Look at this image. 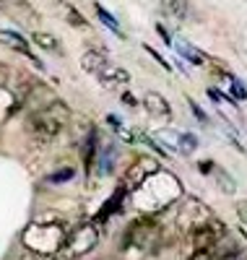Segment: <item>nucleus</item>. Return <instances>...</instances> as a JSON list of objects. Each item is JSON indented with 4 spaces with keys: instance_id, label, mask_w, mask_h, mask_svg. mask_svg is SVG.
Masks as SVG:
<instances>
[{
    "instance_id": "13",
    "label": "nucleus",
    "mask_w": 247,
    "mask_h": 260,
    "mask_svg": "<svg viewBox=\"0 0 247 260\" xmlns=\"http://www.w3.org/2000/svg\"><path fill=\"white\" fill-rule=\"evenodd\" d=\"M94 11H97V16L104 21V24L112 29V31H115L117 37H122V31H120V24H117V21H115V16H112L109 11H104V6H99V3H94Z\"/></svg>"
},
{
    "instance_id": "20",
    "label": "nucleus",
    "mask_w": 247,
    "mask_h": 260,
    "mask_svg": "<svg viewBox=\"0 0 247 260\" xmlns=\"http://www.w3.org/2000/svg\"><path fill=\"white\" fill-rule=\"evenodd\" d=\"M198 169H200V175H213L216 164H213L211 159H206V161H200V164H198Z\"/></svg>"
},
{
    "instance_id": "28",
    "label": "nucleus",
    "mask_w": 247,
    "mask_h": 260,
    "mask_svg": "<svg viewBox=\"0 0 247 260\" xmlns=\"http://www.w3.org/2000/svg\"><path fill=\"white\" fill-rule=\"evenodd\" d=\"M52 260H65V257H52Z\"/></svg>"
},
{
    "instance_id": "22",
    "label": "nucleus",
    "mask_w": 247,
    "mask_h": 260,
    "mask_svg": "<svg viewBox=\"0 0 247 260\" xmlns=\"http://www.w3.org/2000/svg\"><path fill=\"white\" fill-rule=\"evenodd\" d=\"M120 99H122V104H128V107H138V99L133 96L130 91H122V96H120Z\"/></svg>"
},
{
    "instance_id": "14",
    "label": "nucleus",
    "mask_w": 247,
    "mask_h": 260,
    "mask_svg": "<svg viewBox=\"0 0 247 260\" xmlns=\"http://www.w3.org/2000/svg\"><path fill=\"white\" fill-rule=\"evenodd\" d=\"M195 146H198V141H195L193 133H179V151H182V154H193Z\"/></svg>"
},
{
    "instance_id": "11",
    "label": "nucleus",
    "mask_w": 247,
    "mask_h": 260,
    "mask_svg": "<svg viewBox=\"0 0 247 260\" xmlns=\"http://www.w3.org/2000/svg\"><path fill=\"white\" fill-rule=\"evenodd\" d=\"M32 42H34L37 47L47 50V52H60V42H57V37L50 34V31H34V34H32Z\"/></svg>"
},
{
    "instance_id": "21",
    "label": "nucleus",
    "mask_w": 247,
    "mask_h": 260,
    "mask_svg": "<svg viewBox=\"0 0 247 260\" xmlns=\"http://www.w3.org/2000/svg\"><path fill=\"white\" fill-rule=\"evenodd\" d=\"M219 260H247V252H244V250H234V252L224 255V257H219Z\"/></svg>"
},
{
    "instance_id": "5",
    "label": "nucleus",
    "mask_w": 247,
    "mask_h": 260,
    "mask_svg": "<svg viewBox=\"0 0 247 260\" xmlns=\"http://www.w3.org/2000/svg\"><path fill=\"white\" fill-rule=\"evenodd\" d=\"M99 83L104 89H117V86L130 83V73L125 68H117V65H107V68L99 73Z\"/></svg>"
},
{
    "instance_id": "10",
    "label": "nucleus",
    "mask_w": 247,
    "mask_h": 260,
    "mask_svg": "<svg viewBox=\"0 0 247 260\" xmlns=\"http://www.w3.org/2000/svg\"><path fill=\"white\" fill-rule=\"evenodd\" d=\"M213 180H216V185H219V190H221L224 195H234V192H237V180H234L224 167H216V169H213Z\"/></svg>"
},
{
    "instance_id": "4",
    "label": "nucleus",
    "mask_w": 247,
    "mask_h": 260,
    "mask_svg": "<svg viewBox=\"0 0 247 260\" xmlns=\"http://www.w3.org/2000/svg\"><path fill=\"white\" fill-rule=\"evenodd\" d=\"M143 107H146V112H148L151 117L172 120V107H169V102H167L162 94H156V91H146V96H143Z\"/></svg>"
},
{
    "instance_id": "27",
    "label": "nucleus",
    "mask_w": 247,
    "mask_h": 260,
    "mask_svg": "<svg viewBox=\"0 0 247 260\" xmlns=\"http://www.w3.org/2000/svg\"><path fill=\"white\" fill-rule=\"evenodd\" d=\"M239 237H242V240L247 242V232H244V229H239Z\"/></svg>"
},
{
    "instance_id": "3",
    "label": "nucleus",
    "mask_w": 247,
    "mask_h": 260,
    "mask_svg": "<svg viewBox=\"0 0 247 260\" xmlns=\"http://www.w3.org/2000/svg\"><path fill=\"white\" fill-rule=\"evenodd\" d=\"M97 240H99V234H97L94 226H81L76 234L68 237V250H71V255H76V257H78V255H86L88 250H94Z\"/></svg>"
},
{
    "instance_id": "18",
    "label": "nucleus",
    "mask_w": 247,
    "mask_h": 260,
    "mask_svg": "<svg viewBox=\"0 0 247 260\" xmlns=\"http://www.w3.org/2000/svg\"><path fill=\"white\" fill-rule=\"evenodd\" d=\"M229 86H232V96H234V99H244V96H247V89H244V86H242L237 78H234Z\"/></svg>"
},
{
    "instance_id": "1",
    "label": "nucleus",
    "mask_w": 247,
    "mask_h": 260,
    "mask_svg": "<svg viewBox=\"0 0 247 260\" xmlns=\"http://www.w3.org/2000/svg\"><path fill=\"white\" fill-rule=\"evenodd\" d=\"M68 120H71L68 104L60 102V99H55V102H50L47 107H44V110L32 112V117H29V130H32V136H34L37 141L47 143V141H52V138L60 136V130L68 125Z\"/></svg>"
},
{
    "instance_id": "6",
    "label": "nucleus",
    "mask_w": 247,
    "mask_h": 260,
    "mask_svg": "<svg viewBox=\"0 0 247 260\" xmlns=\"http://www.w3.org/2000/svg\"><path fill=\"white\" fill-rule=\"evenodd\" d=\"M0 39H3L6 42V45H11L16 52H21V55H26L34 65H37V68H44V65L39 62V57L29 50V45H26V39L24 37H21V34H16V31H0Z\"/></svg>"
},
{
    "instance_id": "17",
    "label": "nucleus",
    "mask_w": 247,
    "mask_h": 260,
    "mask_svg": "<svg viewBox=\"0 0 247 260\" xmlns=\"http://www.w3.org/2000/svg\"><path fill=\"white\" fill-rule=\"evenodd\" d=\"M188 104H190V112H193V117H198L200 122H208V115H206L203 110H200V107H198V104H195L190 96H188Z\"/></svg>"
},
{
    "instance_id": "2",
    "label": "nucleus",
    "mask_w": 247,
    "mask_h": 260,
    "mask_svg": "<svg viewBox=\"0 0 247 260\" xmlns=\"http://www.w3.org/2000/svg\"><path fill=\"white\" fill-rule=\"evenodd\" d=\"M156 172H162L159 169V161L151 159V156H138L136 164H130L128 172H125V185L128 187H141L148 177H153Z\"/></svg>"
},
{
    "instance_id": "25",
    "label": "nucleus",
    "mask_w": 247,
    "mask_h": 260,
    "mask_svg": "<svg viewBox=\"0 0 247 260\" xmlns=\"http://www.w3.org/2000/svg\"><path fill=\"white\" fill-rule=\"evenodd\" d=\"M208 96H211L213 102H221V99H227V96H224L221 91H216V89H208Z\"/></svg>"
},
{
    "instance_id": "24",
    "label": "nucleus",
    "mask_w": 247,
    "mask_h": 260,
    "mask_svg": "<svg viewBox=\"0 0 247 260\" xmlns=\"http://www.w3.org/2000/svg\"><path fill=\"white\" fill-rule=\"evenodd\" d=\"M8 76H11L8 68H6V65H0V89H3V86L8 83Z\"/></svg>"
},
{
    "instance_id": "7",
    "label": "nucleus",
    "mask_w": 247,
    "mask_h": 260,
    "mask_svg": "<svg viewBox=\"0 0 247 260\" xmlns=\"http://www.w3.org/2000/svg\"><path fill=\"white\" fill-rule=\"evenodd\" d=\"M107 52H102V50H88V52H83L81 55V68L86 71V73H102L104 68H107Z\"/></svg>"
},
{
    "instance_id": "19",
    "label": "nucleus",
    "mask_w": 247,
    "mask_h": 260,
    "mask_svg": "<svg viewBox=\"0 0 247 260\" xmlns=\"http://www.w3.org/2000/svg\"><path fill=\"white\" fill-rule=\"evenodd\" d=\"M234 211H237V216H239V221L247 224V201H237Z\"/></svg>"
},
{
    "instance_id": "16",
    "label": "nucleus",
    "mask_w": 247,
    "mask_h": 260,
    "mask_svg": "<svg viewBox=\"0 0 247 260\" xmlns=\"http://www.w3.org/2000/svg\"><path fill=\"white\" fill-rule=\"evenodd\" d=\"M143 50H146V52H148V55H151V57H153L156 62H159V65H162V68H164V71H172V65H169V62H167V60H164V57H162L159 52H156L153 47H148V45H143Z\"/></svg>"
},
{
    "instance_id": "12",
    "label": "nucleus",
    "mask_w": 247,
    "mask_h": 260,
    "mask_svg": "<svg viewBox=\"0 0 247 260\" xmlns=\"http://www.w3.org/2000/svg\"><path fill=\"white\" fill-rule=\"evenodd\" d=\"M177 50L182 52V55H185V57H188L190 62H195V65H206V62H208V55H203L200 50L190 47L188 42H177Z\"/></svg>"
},
{
    "instance_id": "8",
    "label": "nucleus",
    "mask_w": 247,
    "mask_h": 260,
    "mask_svg": "<svg viewBox=\"0 0 247 260\" xmlns=\"http://www.w3.org/2000/svg\"><path fill=\"white\" fill-rule=\"evenodd\" d=\"M57 11H60V16H63L65 24H71L73 29H88V21L83 18V13H81L76 6L65 3V0H60V3H57Z\"/></svg>"
},
{
    "instance_id": "9",
    "label": "nucleus",
    "mask_w": 247,
    "mask_h": 260,
    "mask_svg": "<svg viewBox=\"0 0 247 260\" xmlns=\"http://www.w3.org/2000/svg\"><path fill=\"white\" fill-rule=\"evenodd\" d=\"M159 6L177 21H185L190 16V3L188 0H159Z\"/></svg>"
},
{
    "instance_id": "26",
    "label": "nucleus",
    "mask_w": 247,
    "mask_h": 260,
    "mask_svg": "<svg viewBox=\"0 0 247 260\" xmlns=\"http://www.w3.org/2000/svg\"><path fill=\"white\" fill-rule=\"evenodd\" d=\"M21 260H39L37 252H26V255H21Z\"/></svg>"
},
{
    "instance_id": "23",
    "label": "nucleus",
    "mask_w": 247,
    "mask_h": 260,
    "mask_svg": "<svg viewBox=\"0 0 247 260\" xmlns=\"http://www.w3.org/2000/svg\"><path fill=\"white\" fill-rule=\"evenodd\" d=\"M156 31H159V37H162V39L167 42V45H172V37H169V31H167V29H164L162 24H156Z\"/></svg>"
},
{
    "instance_id": "15",
    "label": "nucleus",
    "mask_w": 247,
    "mask_h": 260,
    "mask_svg": "<svg viewBox=\"0 0 247 260\" xmlns=\"http://www.w3.org/2000/svg\"><path fill=\"white\" fill-rule=\"evenodd\" d=\"M182 260H219V252H216V247H213V250H206V252H195V255H190V257H182Z\"/></svg>"
}]
</instances>
